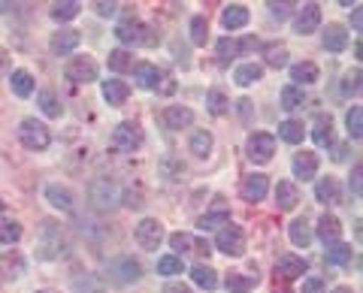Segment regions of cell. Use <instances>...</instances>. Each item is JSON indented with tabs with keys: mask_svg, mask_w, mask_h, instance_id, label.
<instances>
[{
	"mask_svg": "<svg viewBox=\"0 0 363 293\" xmlns=\"http://www.w3.org/2000/svg\"><path fill=\"white\" fill-rule=\"evenodd\" d=\"M288 236H291V242L297 245V248H309L312 245V224L309 218H294L291 221V227H288Z\"/></svg>",
	"mask_w": 363,
	"mask_h": 293,
	"instance_id": "obj_21",
	"label": "cell"
},
{
	"mask_svg": "<svg viewBox=\"0 0 363 293\" xmlns=\"http://www.w3.org/2000/svg\"><path fill=\"white\" fill-rule=\"evenodd\" d=\"M18 139L30 151H45V149H49V142H52V133H49V127H45L43 121L25 118L18 124Z\"/></svg>",
	"mask_w": 363,
	"mask_h": 293,
	"instance_id": "obj_2",
	"label": "cell"
},
{
	"mask_svg": "<svg viewBox=\"0 0 363 293\" xmlns=\"http://www.w3.org/2000/svg\"><path fill=\"white\" fill-rule=\"evenodd\" d=\"M212 145H215V139H212L209 130H194V133H191V139H188L191 154L200 157V161H206V157L212 154Z\"/></svg>",
	"mask_w": 363,
	"mask_h": 293,
	"instance_id": "obj_22",
	"label": "cell"
},
{
	"mask_svg": "<svg viewBox=\"0 0 363 293\" xmlns=\"http://www.w3.org/2000/svg\"><path fill=\"white\" fill-rule=\"evenodd\" d=\"M264 58H267L269 67H276V70H279V67L288 64V46H285V42H267V46H264Z\"/></svg>",
	"mask_w": 363,
	"mask_h": 293,
	"instance_id": "obj_35",
	"label": "cell"
},
{
	"mask_svg": "<svg viewBox=\"0 0 363 293\" xmlns=\"http://www.w3.org/2000/svg\"><path fill=\"white\" fill-rule=\"evenodd\" d=\"M330 293H354V290H351V287H333Z\"/></svg>",
	"mask_w": 363,
	"mask_h": 293,
	"instance_id": "obj_60",
	"label": "cell"
},
{
	"mask_svg": "<svg viewBox=\"0 0 363 293\" xmlns=\"http://www.w3.org/2000/svg\"><path fill=\"white\" fill-rule=\"evenodd\" d=\"M300 293H324V281L321 278H306Z\"/></svg>",
	"mask_w": 363,
	"mask_h": 293,
	"instance_id": "obj_55",
	"label": "cell"
},
{
	"mask_svg": "<svg viewBox=\"0 0 363 293\" xmlns=\"http://www.w3.org/2000/svg\"><path fill=\"white\" fill-rule=\"evenodd\" d=\"M321 40H324V49L327 52H342L348 46V30L342 25H327Z\"/></svg>",
	"mask_w": 363,
	"mask_h": 293,
	"instance_id": "obj_24",
	"label": "cell"
},
{
	"mask_svg": "<svg viewBox=\"0 0 363 293\" xmlns=\"http://www.w3.org/2000/svg\"><path fill=\"white\" fill-rule=\"evenodd\" d=\"M267 6H269L272 18H288V13L294 9V4H288V0H285V4H276V0H272V4H267Z\"/></svg>",
	"mask_w": 363,
	"mask_h": 293,
	"instance_id": "obj_54",
	"label": "cell"
},
{
	"mask_svg": "<svg viewBox=\"0 0 363 293\" xmlns=\"http://www.w3.org/2000/svg\"><path fill=\"white\" fill-rule=\"evenodd\" d=\"M255 275H242V272H230L227 275V281H224V287L230 290V293H248L255 287Z\"/></svg>",
	"mask_w": 363,
	"mask_h": 293,
	"instance_id": "obj_38",
	"label": "cell"
},
{
	"mask_svg": "<svg viewBox=\"0 0 363 293\" xmlns=\"http://www.w3.org/2000/svg\"><path fill=\"white\" fill-rule=\"evenodd\" d=\"M276 202H279L281 212H291V209L300 202L297 185H294V182H279V185H276Z\"/></svg>",
	"mask_w": 363,
	"mask_h": 293,
	"instance_id": "obj_26",
	"label": "cell"
},
{
	"mask_svg": "<svg viewBox=\"0 0 363 293\" xmlns=\"http://www.w3.org/2000/svg\"><path fill=\"white\" fill-rule=\"evenodd\" d=\"M360 9H363L360 4H357L354 9H351V25H354V30H360V28H363V13H360Z\"/></svg>",
	"mask_w": 363,
	"mask_h": 293,
	"instance_id": "obj_57",
	"label": "cell"
},
{
	"mask_svg": "<svg viewBox=\"0 0 363 293\" xmlns=\"http://www.w3.org/2000/svg\"><path fill=\"white\" fill-rule=\"evenodd\" d=\"M312 139H315V145H321V149L333 145V118L330 115H318L315 118V124H312Z\"/></svg>",
	"mask_w": 363,
	"mask_h": 293,
	"instance_id": "obj_23",
	"label": "cell"
},
{
	"mask_svg": "<svg viewBox=\"0 0 363 293\" xmlns=\"http://www.w3.org/2000/svg\"><path fill=\"white\" fill-rule=\"evenodd\" d=\"M112 275H116L118 285H136V281L143 278V266H140V260H133V257H118V260L112 263Z\"/></svg>",
	"mask_w": 363,
	"mask_h": 293,
	"instance_id": "obj_11",
	"label": "cell"
},
{
	"mask_svg": "<svg viewBox=\"0 0 363 293\" xmlns=\"http://www.w3.org/2000/svg\"><path fill=\"white\" fill-rule=\"evenodd\" d=\"M315 197L321 200V202H327V206H336V202L342 200V197H339V185H336V178H330V176L321 178V182L315 185Z\"/></svg>",
	"mask_w": 363,
	"mask_h": 293,
	"instance_id": "obj_32",
	"label": "cell"
},
{
	"mask_svg": "<svg viewBox=\"0 0 363 293\" xmlns=\"http://www.w3.org/2000/svg\"><path fill=\"white\" fill-rule=\"evenodd\" d=\"M45 200H49L55 209H61V212H73V194H70V188H64V185H49L45 188Z\"/></svg>",
	"mask_w": 363,
	"mask_h": 293,
	"instance_id": "obj_25",
	"label": "cell"
},
{
	"mask_svg": "<svg viewBox=\"0 0 363 293\" xmlns=\"http://www.w3.org/2000/svg\"><path fill=\"white\" fill-rule=\"evenodd\" d=\"M133 239L136 245L143 248V251H157L164 242V227H161V221L157 218H143L140 224L133 227Z\"/></svg>",
	"mask_w": 363,
	"mask_h": 293,
	"instance_id": "obj_6",
	"label": "cell"
},
{
	"mask_svg": "<svg viewBox=\"0 0 363 293\" xmlns=\"http://www.w3.org/2000/svg\"><path fill=\"white\" fill-rule=\"evenodd\" d=\"M206 106H209L212 115H224V112L230 109V100H227V94H224V91H218V88H212V91L206 94Z\"/></svg>",
	"mask_w": 363,
	"mask_h": 293,
	"instance_id": "obj_44",
	"label": "cell"
},
{
	"mask_svg": "<svg viewBox=\"0 0 363 293\" xmlns=\"http://www.w3.org/2000/svg\"><path fill=\"white\" fill-rule=\"evenodd\" d=\"M76 293H104V287H100V281L94 275H85V278H76Z\"/></svg>",
	"mask_w": 363,
	"mask_h": 293,
	"instance_id": "obj_48",
	"label": "cell"
},
{
	"mask_svg": "<svg viewBox=\"0 0 363 293\" xmlns=\"http://www.w3.org/2000/svg\"><path fill=\"white\" fill-rule=\"evenodd\" d=\"M360 178H363V166H360V163H354V170H351V178H348V188H351V194H354V197H360V194H363Z\"/></svg>",
	"mask_w": 363,
	"mask_h": 293,
	"instance_id": "obj_52",
	"label": "cell"
},
{
	"mask_svg": "<svg viewBox=\"0 0 363 293\" xmlns=\"http://www.w3.org/2000/svg\"><path fill=\"white\" fill-rule=\"evenodd\" d=\"M37 293H58V290H52V287H45V290H37Z\"/></svg>",
	"mask_w": 363,
	"mask_h": 293,
	"instance_id": "obj_61",
	"label": "cell"
},
{
	"mask_svg": "<svg viewBox=\"0 0 363 293\" xmlns=\"http://www.w3.org/2000/svg\"><path fill=\"white\" fill-rule=\"evenodd\" d=\"M0 215H4V200H0Z\"/></svg>",
	"mask_w": 363,
	"mask_h": 293,
	"instance_id": "obj_62",
	"label": "cell"
},
{
	"mask_svg": "<svg viewBox=\"0 0 363 293\" xmlns=\"http://www.w3.org/2000/svg\"><path fill=\"white\" fill-rule=\"evenodd\" d=\"M224 224H230V215H227L224 209H218V212H209V215H203V218H197V227L206 233V230H215V227H224Z\"/></svg>",
	"mask_w": 363,
	"mask_h": 293,
	"instance_id": "obj_43",
	"label": "cell"
},
{
	"mask_svg": "<svg viewBox=\"0 0 363 293\" xmlns=\"http://www.w3.org/2000/svg\"><path fill=\"white\" fill-rule=\"evenodd\" d=\"M112 142H116L118 149H124V151L140 149V145H143V130H140V124H136V121H121L118 127L112 130Z\"/></svg>",
	"mask_w": 363,
	"mask_h": 293,
	"instance_id": "obj_9",
	"label": "cell"
},
{
	"mask_svg": "<svg viewBox=\"0 0 363 293\" xmlns=\"http://www.w3.org/2000/svg\"><path fill=\"white\" fill-rule=\"evenodd\" d=\"M161 170L167 173L169 182H176V178L185 173V166H182V161H176V157H164V163H161Z\"/></svg>",
	"mask_w": 363,
	"mask_h": 293,
	"instance_id": "obj_49",
	"label": "cell"
},
{
	"mask_svg": "<svg viewBox=\"0 0 363 293\" xmlns=\"http://www.w3.org/2000/svg\"><path fill=\"white\" fill-rule=\"evenodd\" d=\"M9 88H13L16 97H30L33 94V76L28 70H13V76H9Z\"/></svg>",
	"mask_w": 363,
	"mask_h": 293,
	"instance_id": "obj_30",
	"label": "cell"
},
{
	"mask_svg": "<svg viewBox=\"0 0 363 293\" xmlns=\"http://www.w3.org/2000/svg\"><path fill=\"white\" fill-rule=\"evenodd\" d=\"M37 106H40V112H43L45 118H61V112H64L61 100L55 97V91H49V88H45V91H40V94H37Z\"/></svg>",
	"mask_w": 363,
	"mask_h": 293,
	"instance_id": "obj_31",
	"label": "cell"
},
{
	"mask_svg": "<svg viewBox=\"0 0 363 293\" xmlns=\"http://www.w3.org/2000/svg\"><path fill=\"white\" fill-rule=\"evenodd\" d=\"M116 37L121 42H128V46H155L157 37H155V30L149 25H143L140 18H128V21H121V25L116 28Z\"/></svg>",
	"mask_w": 363,
	"mask_h": 293,
	"instance_id": "obj_3",
	"label": "cell"
},
{
	"mask_svg": "<svg viewBox=\"0 0 363 293\" xmlns=\"http://www.w3.org/2000/svg\"><path fill=\"white\" fill-rule=\"evenodd\" d=\"M245 154L252 163H269L272 154H276V137L267 130H255L245 142Z\"/></svg>",
	"mask_w": 363,
	"mask_h": 293,
	"instance_id": "obj_4",
	"label": "cell"
},
{
	"mask_svg": "<svg viewBox=\"0 0 363 293\" xmlns=\"http://www.w3.org/2000/svg\"><path fill=\"white\" fill-rule=\"evenodd\" d=\"M303 103H306L303 88H297V85H285V88H281V109L294 112V109H300Z\"/></svg>",
	"mask_w": 363,
	"mask_h": 293,
	"instance_id": "obj_37",
	"label": "cell"
},
{
	"mask_svg": "<svg viewBox=\"0 0 363 293\" xmlns=\"http://www.w3.org/2000/svg\"><path fill=\"white\" fill-rule=\"evenodd\" d=\"M100 94H104L109 106H121L124 100L130 97V88H128V82H121V79H106V82H100Z\"/></svg>",
	"mask_w": 363,
	"mask_h": 293,
	"instance_id": "obj_16",
	"label": "cell"
},
{
	"mask_svg": "<svg viewBox=\"0 0 363 293\" xmlns=\"http://www.w3.org/2000/svg\"><path fill=\"white\" fill-rule=\"evenodd\" d=\"M28 269V260L21 251H6L4 257H0V275H4L6 281H18L21 275H25Z\"/></svg>",
	"mask_w": 363,
	"mask_h": 293,
	"instance_id": "obj_12",
	"label": "cell"
},
{
	"mask_svg": "<svg viewBox=\"0 0 363 293\" xmlns=\"http://www.w3.org/2000/svg\"><path fill=\"white\" fill-rule=\"evenodd\" d=\"M76 46H79V30H70V28L58 30L52 37V42H49V49L55 54H61V58H64V54H70V52H76Z\"/></svg>",
	"mask_w": 363,
	"mask_h": 293,
	"instance_id": "obj_19",
	"label": "cell"
},
{
	"mask_svg": "<svg viewBox=\"0 0 363 293\" xmlns=\"http://www.w3.org/2000/svg\"><path fill=\"white\" fill-rule=\"evenodd\" d=\"M264 79V67L260 64H240L236 67V73H233V82L240 85V88H248V85H255Z\"/></svg>",
	"mask_w": 363,
	"mask_h": 293,
	"instance_id": "obj_27",
	"label": "cell"
},
{
	"mask_svg": "<svg viewBox=\"0 0 363 293\" xmlns=\"http://www.w3.org/2000/svg\"><path fill=\"white\" fill-rule=\"evenodd\" d=\"M267 190H269V182H267L264 173L245 176V182H242V197H245V202H260V200L267 197Z\"/></svg>",
	"mask_w": 363,
	"mask_h": 293,
	"instance_id": "obj_15",
	"label": "cell"
},
{
	"mask_svg": "<svg viewBox=\"0 0 363 293\" xmlns=\"http://www.w3.org/2000/svg\"><path fill=\"white\" fill-rule=\"evenodd\" d=\"M79 9H82V4H76V0H61V4L52 6V18L55 21H73L79 16Z\"/></svg>",
	"mask_w": 363,
	"mask_h": 293,
	"instance_id": "obj_39",
	"label": "cell"
},
{
	"mask_svg": "<svg viewBox=\"0 0 363 293\" xmlns=\"http://www.w3.org/2000/svg\"><path fill=\"white\" fill-rule=\"evenodd\" d=\"M221 25L227 30H240L248 25V6L242 4H230V6H224L221 9Z\"/></svg>",
	"mask_w": 363,
	"mask_h": 293,
	"instance_id": "obj_18",
	"label": "cell"
},
{
	"mask_svg": "<svg viewBox=\"0 0 363 293\" xmlns=\"http://www.w3.org/2000/svg\"><path fill=\"white\" fill-rule=\"evenodd\" d=\"M9 67V54H6V49H0V73H4Z\"/></svg>",
	"mask_w": 363,
	"mask_h": 293,
	"instance_id": "obj_59",
	"label": "cell"
},
{
	"mask_svg": "<svg viewBox=\"0 0 363 293\" xmlns=\"http://www.w3.org/2000/svg\"><path fill=\"white\" fill-rule=\"evenodd\" d=\"M97 61L91 54H76V58L67 61L64 67V76L70 79L73 85H88V82H97Z\"/></svg>",
	"mask_w": 363,
	"mask_h": 293,
	"instance_id": "obj_5",
	"label": "cell"
},
{
	"mask_svg": "<svg viewBox=\"0 0 363 293\" xmlns=\"http://www.w3.org/2000/svg\"><path fill=\"white\" fill-rule=\"evenodd\" d=\"M294 28L297 33H315L321 28V6L318 4H303V9H297V18H294Z\"/></svg>",
	"mask_w": 363,
	"mask_h": 293,
	"instance_id": "obj_10",
	"label": "cell"
},
{
	"mask_svg": "<svg viewBox=\"0 0 363 293\" xmlns=\"http://www.w3.org/2000/svg\"><path fill=\"white\" fill-rule=\"evenodd\" d=\"M94 13L100 18H112V16L118 13V4H112V0H109V4H106V0H100V4H94Z\"/></svg>",
	"mask_w": 363,
	"mask_h": 293,
	"instance_id": "obj_53",
	"label": "cell"
},
{
	"mask_svg": "<svg viewBox=\"0 0 363 293\" xmlns=\"http://www.w3.org/2000/svg\"><path fill=\"white\" fill-rule=\"evenodd\" d=\"M345 127H348V137H351V139H360V137H363V109H360V106H351V109H348Z\"/></svg>",
	"mask_w": 363,
	"mask_h": 293,
	"instance_id": "obj_42",
	"label": "cell"
},
{
	"mask_svg": "<svg viewBox=\"0 0 363 293\" xmlns=\"http://www.w3.org/2000/svg\"><path fill=\"white\" fill-rule=\"evenodd\" d=\"M182 272V257L176 254H164L157 260V275H179Z\"/></svg>",
	"mask_w": 363,
	"mask_h": 293,
	"instance_id": "obj_47",
	"label": "cell"
},
{
	"mask_svg": "<svg viewBox=\"0 0 363 293\" xmlns=\"http://www.w3.org/2000/svg\"><path fill=\"white\" fill-rule=\"evenodd\" d=\"M242 52V42H236L233 37H224V40H218V58L227 64V61H233L236 54Z\"/></svg>",
	"mask_w": 363,
	"mask_h": 293,
	"instance_id": "obj_46",
	"label": "cell"
},
{
	"mask_svg": "<svg viewBox=\"0 0 363 293\" xmlns=\"http://www.w3.org/2000/svg\"><path fill=\"white\" fill-rule=\"evenodd\" d=\"M191 278H194V285L203 287V290H215L218 287V272L209 266V263H197L191 269Z\"/></svg>",
	"mask_w": 363,
	"mask_h": 293,
	"instance_id": "obj_29",
	"label": "cell"
},
{
	"mask_svg": "<svg viewBox=\"0 0 363 293\" xmlns=\"http://www.w3.org/2000/svg\"><path fill=\"white\" fill-rule=\"evenodd\" d=\"M164 293H191V287L182 285V281H169V285L164 287Z\"/></svg>",
	"mask_w": 363,
	"mask_h": 293,
	"instance_id": "obj_56",
	"label": "cell"
},
{
	"mask_svg": "<svg viewBox=\"0 0 363 293\" xmlns=\"http://www.w3.org/2000/svg\"><path fill=\"white\" fill-rule=\"evenodd\" d=\"M109 70H112V73H128V70H133V58H130V52H128V49H116V52H109Z\"/></svg>",
	"mask_w": 363,
	"mask_h": 293,
	"instance_id": "obj_40",
	"label": "cell"
},
{
	"mask_svg": "<svg viewBox=\"0 0 363 293\" xmlns=\"http://www.w3.org/2000/svg\"><path fill=\"white\" fill-rule=\"evenodd\" d=\"M164 124L167 130H188L194 124V112L188 106H167L164 109Z\"/></svg>",
	"mask_w": 363,
	"mask_h": 293,
	"instance_id": "obj_13",
	"label": "cell"
},
{
	"mask_svg": "<svg viewBox=\"0 0 363 293\" xmlns=\"http://www.w3.org/2000/svg\"><path fill=\"white\" fill-rule=\"evenodd\" d=\"M206 40H209V25H206V18L194 16V18H191V42H194V46H206Z\"/></svg>",
	"mask_w": 363,
	"mask_h": 293,
	"instance_id": "obj_45",
	"label": "cell"
},
{
	"mask_svg": "<svg viewBox=\"0 0 363 293\" xmlns=\"http://www.w3.org/2000/svg\"><path fill=\"white\" fill-rule=\"evenodd\" d=\"M303 133H306V127H303V121H297V118H288V121L279 124V137L285 142H291V145L303 142Z\"/></svg>",
	"mask_w": 363,
	"mask_h": 293,
	"instance_id": "obj_33",
	"label": "cell"
},
{
	"mask_svg": "<svg viewBox=\"0 0 363 293\" xmlns=\"http://www.w3.org/2000/svg\"><path fill=\"white\" fill-rule=\"evenodd\" d=\"M88 197L100 212H106V209H112L118 202L121 190H118V185L112 182V178H94V182L88 185Z\"/></svg>",
	"mask_w": 363,
	"mask_h": 293,
	"instance_id": "obj_8",
	"label": "cell"
},
{
	"mask_svg": "<svg viewBox=\"0 0 363 293\" xmlns=\"http://www.w3.org/2000/svg\"><path fill=\"white\" fill-rule=\"evenodd\" d=\"M339 233H342V224H339V218L330 215V212H324L321 221H318V236L330 245V242H339Z\"/></svg>",
	"mask_w": 363,
	"mask_h": 293,
	"instance_id": "obj_28",
	"label": "cell"
},
{
	"mask_svg": "<svg viewBox=\"0 0 363 293\" xmlns=\"http://www.w3.org/2000/svg\"><path fill=\"white\" fill-rule=\"evenodd\" d=\"M276 275H281L285 281L300 278V275H306V260L297 254H281L279 263H276Z\"/></svg>",
	"mask_w": 363,
	"mask_h": 293,
	"instance_id": "obj_17",
	"label": "cell"
},
{
	"mask_svg": "<svg viewBox=\"0 0 363 293\" xmlns=\"http://www.w3.org/2000/svg\"><path fill=\"white\" fill-rule=\"evenodd\" d=\"M133 76H136V85L145 88V91H152V88H157V82H161V70H157L155 64H133Z\"/></svg>",
	"mask_w": 363,
	"mask_h": 293,
	"instance_id": "obj_20",
	"label": "cell"
},
{
	"mask_svg": "<svg viewBox=\"0 0 363 293\" xmlns=\"http://www.w3.org/2000/svg\"><path fill=\"white\" fill-rule=\"evenodd\" d=\"M21 239V224L0 218V245H16Z\"/></svg>",
	"mask_w": 363,
	"mask_h": 293,
	"instance_id": "obj_41",
	"label": "cell"
},
{
	"mask_svg": "<svg viewBox=\"0 0 363 293\" xmlns=\"http://www.w3.org/2000/svg\"><path fill=\"white\" fill-rule=\"evenodd\" d=\"M169 245H173V251L185 254V251H191V248H194V239H191L188 233H173V236H169Z\"/></svg>",
	"mask_w": 363,
	"mask_h": 293,
	"instance_id": "obj_51",
	"label": "cell"
},
{
	"mask_svg": "<svg viewBox=\"0 0 363 293\" xmlns=\"http://www.w3.org/2000/svg\"><path fill=\"white\" fill-rule=\"evenodd\" d=\"M291 170H294V178H303V182H312V178L318 176V157H315L312 151H300V154H294Z\"/></svg>",
	"mask_w": 363,
	"mask_h": 293,
	"instance_id": "obj_14",
	"label": "cell"
},
{
	"mask_svg": "<svg viewBox=\"0 0 363 293\" xmlns=\"http://www.w3.org/2000/svg\"><path fill=\"white\" fill-rule=\"evenodd\" d=\"M351 245H345V242H330L327 245V263L330 266H345V263H351Z\"/></svg>",
	"mask_w": 363,
	"mask_h": 293,
	"instance_id": "obj_34",
	"label": "cell"
},
{
	"mask_svg": "<svg viewBox=\"0 0 363 293\" xmlns=\"http://www.w3.org/2000/svg\"><path fill=\"white\" fill-rule=\"evenodd\" d=\"M176 91V82L173 79H164V85H161V94H173Z\"/></svg>",
	"mask_w": 363,
	"mask_h": 293,
	"instance_id": "obj_58",
	"label": "cell"
},
{
	"mask_svg": "<svg viewBox=\"0 0 363 293\" xmlns=\"http://www.w3.org/2000/svg\"><path fill=\"white\" fill-rule=\"evenodd\" d=\"M67 236L61 230L58 221H40L37 227V257L40 260H61V257L67 254Z\"/></svg>",
	"mask_w": 363,
	"mask_h": 293,
	"instance_id": "obj_1",
	"label": "cell"
},
{
	"mask_svg": "<svg viewBox=\"0 0 363 293\" xmlns=\"http://www.w3.org/2000/svg\"><path fill=\"white\" fill-rule=\"evenodd\" d=\"M291 79H294V82H300V85H312V82H318V67L309 64V61L294 64L291 67Z\"/></svg>",
	"mask_w": 363,
	"mask_h": 293,
	"instance_id": "obj_36",
	"label": "cell"
},
{
	"mask_svg": "<svg viewBox=\"0 0 363 293\" xmlns=\"http://www.w3.org/2000/svg\"><path fill=\"white\" fill-rule=\"evenodd\" d=\"M215 248L227 257H242L245 254V233L236 227V224H224L215 236Z\"/></svg>",
	"mask_w": 363,
	"mask_h": 293,
	"instance_id": "obj_7",
	"label": "cell"
},
{
	"mask_svg": "<svg viewBox=\"0 0 363 293\" xmlns=\"http://www.w3.org/2000/svg\"><path fill=\"white\" fill-rule=\"evenodd\" d=\"M342 94H360V70H351V73H345V79H342Z\"/></svg>",
	"mask_w": 363,
	"mask_h": 293,
	"instance_id": "obj_50",
	"label": "cell"
}]
</instances>
